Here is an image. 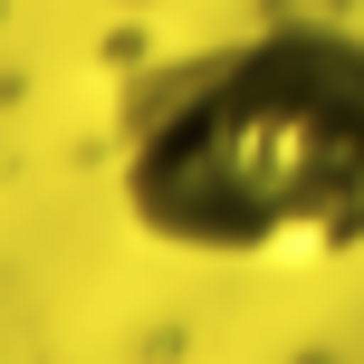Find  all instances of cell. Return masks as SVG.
Listing matches in <instances>:
<instances>
[{
    "label": "cell",
    "mask_w": 364,
    "mask_h": 364,
    "mask_svg": "<svg viewBox=\"0 0 364 364\" xmlns=\"http://www.w3.org/2000/svg\"><path fill=\"white\" fill-rule=\"evenodd\" d=\"M115 211L173 259L336 269L364 250V29L269 19L144 77Z\"/></svg>",
    "instance_id": "6da1fadb"
}]
</instances>
